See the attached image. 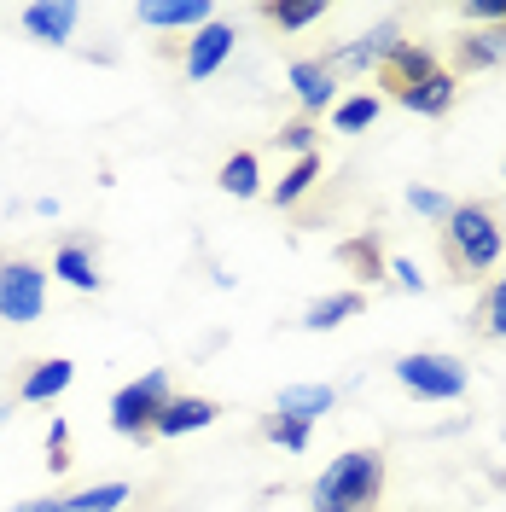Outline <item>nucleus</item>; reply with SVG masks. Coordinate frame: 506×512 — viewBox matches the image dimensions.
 Instances as JSON below:
<instances>
[{"label": "nucleus", "mask_w": 506, "mask_h": 512, "mask_svg": "<svg viewBox=\"0 0 506 512\" xmlns=\"http://www.w3.org/2000/svg\"><path fill=\"white\" fill-rule=\"evenodd\" d=\"M506 251V227H501V210L495 204H454L443 222V262L454 280H477V274H489Z\"/></svg>", "instance_id": "1"}, {"label": "nucleus", "mask_w": 506, "mask_h": 512, "mask_svg": "<svg viewBox=\"0 0 506 512\" xmlns=\"http://www.w3.org/2000/svg\"><path fill=\"white\" fill-rule=\"evenodd\" d=\"M384 501V454L379 448H349L338 454L309 489L315 512H379Z\"/></svg>", "instance_id": "2"}, {"label": "nucleus", "mask_w": 506, "mask_h": 512, "mask_svg": "<svg viewBox=\"0 0 506 512\" xmlns=\"http://www.w3.org/2000/svg\"><path fill=\"white\" fill-rule=\"evenodd\" d=\"M396 384H402L408 396H419V402H454V396H466L472 373H466V361H460V355L413 350V355L396 361Z\"/></svg>", "instance_id": "3"}, {"label": "nucleus", "mask_w": 506, "mask_h": 512, "mask_svg": "<svg viewBox=\"0 0 506 512\" xmlns=\"http://www.w3.org/2000/svg\"><path fill=\"white\" fill-rule=\"evenodd\" d=\"M169 396H175V390H169V373H163V367H152L146 379L123 384V390L111 396V431H117V437H128V443H146Z\"/></svg>", "instance_id": "4"}, {"label": "nucleus", "mask_w": 506, "mask_h": 512, "mask_svg": "<svg viewBox=\"0 0 506 512\" xmlns=\"http://www.w3.org/2000/svg\"><path fill=\"white\" fill-rule=\"evenodd\" d=\"M47 315V268L30 256H0V320L30 326Z\"/></svg>", "instance_id": "5"}, {"label": "nucleus", "mask_w": 506, "mask_h": 512, "mask_svg": "<svg viewBox=\"0 0 506 512\" xmlns=\"http://www.w3.org/2000/svg\"><path fill=\"white\" fill-rule=\"evenodd\" d=\"M396 47H402V24H396V18H384L379 30L355 35L349 47H332V53H326V70H332V76H361V70H379Z\"/></svg>", "instance_id": "6"}, {"label": "nucleus", "mask_w": 506, "mask_h": 512, "mask_svg": "<svg viewBox=\"0 0 506 512\" xmlns=\"http://www.w3.org/2000/svg\"><path fill=\"white\" fill-rule=\"evenodd\" d=\"M233 41H239V30H233V24H222V18H210L204 30H192L187 53H181L187 82H210V76H216L227 59H233Z\"/></svg>", "instance_id": "7"}, {"label": "nucleus", "mask_w": 506, "mask_h": 512, "mask_svg": "<svg viewBox=\"0 0 506 512\" xmlns=\"http://www.w3.org/2000/svg\"><path fill=\"white\" fill-rule=\"evenodd\" d=\"M437 70H443V64H437V53H431V47H419V41H402V47H396V53H390V59H384L373 76H379L384 94L396 99V94H408V88H419V82H431Z\"/></svg>", "instance_id": "8"}, {"label": "nucleus", "mask_w": 506, "mask_h": 512, "mask_svg": "<svg viewBox=\"0 0 506 512\" xmlns=\"http://www.w3.org/2000/svg\"><path fill=\"white\" fill-rule=\"evenodd\" d=\"M506 59V24H466L454 35V70L477 76V70H495Z\"/></svg>", "instance_id": "9"}, {"label": "nucleus", "mask_w": 506, "mask_h": 512, "mask_svg": "<svg viewBox=\"0 0 506 512\" xmlns=\"http://www.w3.org/2000/svg\"><path fill=\"white\" fill-rule=\"evenodd\" d=\"M291 88H297L303 117H326L338 105V76L326 70V59H297L291 64Z\"/></svg>", "instance_id": "10"}, {"label": "nucleus", "mask_w": 506, "mask_h": 512, "mask_svg": "<svg viewBox=\"0 0 506 512\" xmlns=\"http://www.w3.org/2000/svg\"><path fill=\"white\" fill-rule=\"evenodd\" d=\"M134 18H140L146 30H204V24L216 18V6H210V0H140Z\"/></svg>", "instance_id": "11"}, {"label": "nucleus", "mask_w": 506, "mask_h": 512, "mask_svg": "<svg viewBox=\"0 0 506 512\" xmlns=\"http://www.w3.org/2000/svg\"><path fill=\"white\" fill-rule=\"evenodd\" d=\"M216 419H222V408H216L210 396H169L158 425H152V437H187V431H204V425H216Z\"/></svg>", "instance_id": "12"}, {"label": "nucleus", "mask_w": 506, "mask_h": 512, "mask_svg": "<svg viewBox=\"0 0 506 512\" xmlns=\"http://www.w3.org/2000/svg\"><path fill=\"white\" fill-rule=\"evenodd\" d=\"M18 18H24V30H30L35 41H47V47H70V35H76V24H82V6L53 0V6H24Z\"/></svg>", "instance_id": "13"}, {"label": "nucleus", "mask_w": 506, "mask_h": 512, "mask_svg": "<svg viewBox=\"0 0 506 512\" xmlns=\"http://www.w3.org/2000/svg\"><path fill=\"white\" fill-rule=\"evenodd\" d=\"M53 274H59L64 286H76V291H99V251H94V239H64L59 251H53Z\"/></svg>", "instance_id": "14"}, {"label": "nucleus", "mask_w": 506, "mask_h": 512, "mask_svg": "<svg viewBox=\"0 0 506 512\" xmlns=\"http://www.w3.org/2000/svg\"><path fill=\"white\" fill-rule=\"evenodd\" d=\"M338 408V390L332 384H285L280 402H274V414L297 419V425H315L320 414H332Z\"/></svg>", "instance_id": "15"}, {"label": "nucleus", "mask_w": 506, "mask_h": 512, "mask_svg": "<svg viewBox=\"0 0 506 512\" xmlns=\"http://www.w3.org/2000/svg\"><path fill=\"white\" fill-rule=\"evenodd\" d=\"M70 379H76V361H64V355L35 361L30 373H24V384H18V402H53V396L70 390Z\"/></svg>", "instance_id": "16"}, {"label": "nucleus", "mask_w": 506, "mask_h": 512, "mask_svg": "<svg viewBox=\"0 0 506 512\" xmlns=\"http://www.w3.org/2000/svg\"><path fill=\"white\" fill-rule=\"evenodd\" d=\"M454 99H460L454 70H437L431 82H419V88H408V94H396V105H408V111H419V117H448Z\"/></svg>", "instance_id": "17"}, {"label": "nucleus", "mask_w": 506, "mask_h": 512, "mask_svg": "<svg viewBox=\"0 0 506 512\" xmlns=\"http://www.w3.org/2000/svg\"><path fill=\"white\" fill-rule=\"evenodd\" d=\"M361 309H367V297H361V291H332V297H315V303L303 309L297 326H303V332H332V326L355 320Z\"/></svg>", "instance_id": "18"}, {"label": "nucleus", "mask_w": 506, "mask_h": 512, "mask_svg": "<svg viewBox=\"0 0 506 512\" xmlns=\"http://www.w3.org/2000/svg\"><path fill=\"white\" fill-rule=\"evenodd\" d=\"M338 262H349V268H355V280H367V286H379V280H384L379 233H355L349 245H338Z\"/></svg>", "instance_id": "19"}, {"label": "nucleus", "mask_w": 506, "mask_h": 512, "mask_svg": "<svg viewBox=\"0 0 506 512\" xmlns=\"http://www.w3.org/2000/svg\"><path fill=\"white\" fill-rule=\"evenodd\" d=\"M320 181V152H309V158H297L291 169L280 175V187H274V204L280 210H297L303 198H309V187Z\"/></svg>", "instance_id": "20"}, {"label": "nucleus", "mask_w": 506, "mask_h": 512, "mask_svg": "<svg viewBox=\"0 0 506 512\" xmlns=\"http://www.w3.org/2000/svg\"><path fill=\"white\" fill-rule=\"evenodd\" d=\"M326 12H332L326 0H268V6H262V18H268L274 30H309Z\"/></svg>", "instance_id": "21"}, {"label": "nucleus", "mask_w": 506, "mask_h": 512, "mask_svg": "<svg viewBox=\"0 0 506 512\" xmlns=\"http://www.w3.org/2000/svg\"><path fill=\"white\" fill-rule=\"evenodd\" d=\"M216 181H222V192H233V198H256V192H262V163H256V152H233V158L216 169Z\"/></svg>", "instance_id": "22"}, {"label": "nucleus", "mask_w": 506, "mask_h": 512, "mask_svg": "<svg viewBox=\"0 0 506 512\" xmlns=\"http://www.w3.org/2000/svg\"><path fill=\"white\" fill-rule=\"evenodd\" d=\"M379 111H384L379 94H349V99L332 105V128H338V134H361V128L379 123Z\"/></svg>", "instance_id": "23"}, {"label": "nucleus", "mask_w": 506, "mask_h": 512, "mask_svg": "<svg viewBox=\"0 0 506 512\" xmlns=\"http://www.w3.org/2000/svg\"><path fill=\"white\" fill-rule=\"evenodd\" d=\"M472 332H477V338H506V274H501L489 291H483V297H477Z\"/></svg>", "instance_id": "24"}, {"label": "nucleus", "mask_w": 506, "mask_h": 512, "mask_svg": "<svg viewBox=\"0 0 506 512\" xmlns=\"http://www.w3.org/2000/svg\"><path fill=\"white\" fill-rule=\"evenodd\" d=\"M128 507V483H94L82 495H64V512H117Z\"/></svg>", "instance_id": "25"}, {"label": "nucleus", "mask_w": 506, "mask_h": 512, "mask_svg": "<svg viewBox=\"0 0 506 512\" xmlns=\"http://www.w3.org/2000/svg\"><path fill=\"white\" fill-rule=\"evenodd\" d=\"M262 437L291 448V454H303V448H309V425H297V419H285V414H268L262 419Z\"/></svg>", "instance_id": "26"}, {"label": "nucleus", "mask_w": 506, "mask_h": 512, "mask_svg": "<svg viewBox=\"0 0 506 512\" xmlns=\"http://www.w3.org/2000/svg\"><path fill=\"white\" fill-rule=\"evenodd\" d=\"M408 204L419 216H431V222H448V210H454V198L437 192V187H408Z\"/></svg>", "instance_id": "27"}, {"label": "nucleus", "mask_w": 506, "mask_h": 512, "mask_svg": "<svg viewBox=\"0 0 506 512\" xmlns=\"http://www.w3.org/2000/svg\"><path fill=\"white\" fill-rule=\"evenodd\" d=\"M274 140H280L285 152H297V158H309V152H315V123H309V117H297V123H285L280 134H274Z\"/></svg>", "instance_id": "28"}, {"label": "nucleus", "mask_w": 506, "mask_h": 512, "mask_svg": "<svg viewBox=\"0 0 506 512\" xmlns=\"http://www.w3.org/2000/svg\"><path fill=\"white\" fill-rule=\"evenodd\" d=\"M47 466H53V472L70 466V425H64V419H53V431H47Z\"/></svg>", "instance_id": "29"}, {"label": "nucleus", "mask_w": 506, "mask_h": 512, "mask_svg": "<svg viewBox=\"0 0 506 512\" xmlns=\"http://www.w3.org/2000/svg\"><path fill=\"white\" fill-rule=\"evenodd\" d=\"M466 24H506V0H466Z\"/></svg>", "instance_id": "30"}, {"label": "nucleus", "mask_w": 506, "mask_h": 512, "mask_svg": "<svg viewBox=\"0 0 506 512\" xmlns=\"http://www.w3.org/2000/svg\"><path fill=\"white\" fill-rule=\"evenodd\" d=\"M390 274H396V286H402V291H425V274L413 268L408 256H396V262H390Z\"/></svg>", "instance_id": "31"}, {"label": "nucleus", "mask_w": 506, "mask_h": 512, "mask_svg": "<svg viewBox=\"0 0 506 512\" xmlns=\"http://www.w3.org/2000/svg\"><path fill=\"white\" fill-rule=\"evenodd\" d=\"M12 512H64L59 495H47V501H24V507H12Z\"/></svg>", "instance_id": "32"}, {"label": "nucleus", "mask_w": 506, "mask_h": 512, "mask_svg": "<svg viewBox=\"0 0 506 512\" xmlns=\"http://www.w3.org/2000/svg\"><path fill=\"white\" fill-rule=\"evenodd\" d=\"M6 419H12V408H6V402H0V431H6Z\"/></svg>", "instance_id": "33"}, {"label": "nucleus", "mask_w": 506, "mask_h": 512, "mask_svg": "<svg viewBox=\"0 0 506 512\" xmlns=\"http://www.w3.org/2000/svg\"><path fill=\"white\" fill-rule=\"evenodd\" d=\"M495 483H501V489H506V472H495Z\"/></svg>", "instance_id": "34"}]
</instances>
